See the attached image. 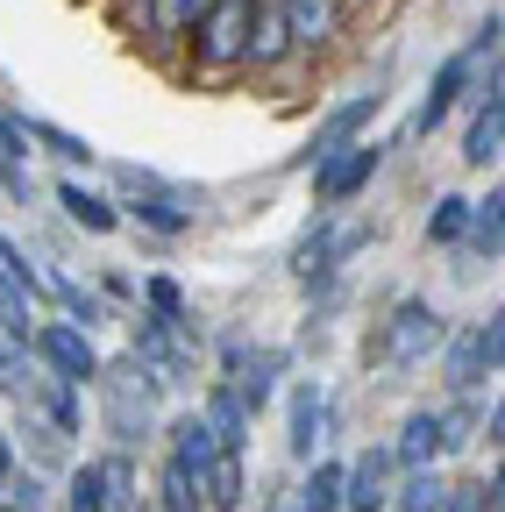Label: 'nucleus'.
<instances>
[{"label": "nucleus", "instance_id": "obj_36", "mask_svg": "<svg viewBox=\"0 0 505 512\" xmlns=\"http://www.w3.org/2000/svg\"><path fill=\"white\" fill-rule=\"evenodd\" d=\"M498 36H505V22H498V15H484V22L470 29V43H463V50H470V57L484 64V57H498Z\"/></svg>", "mask_w": 505, "mask_h": 512}, {"label": "nucleus", "instance_id": "obj_30", "mask_svg": "<svg viewBox=\"0 0 505 512\" xmlns=\"http://www.w3.org/2000/svg\"><path fill=\"white\" fill-rule=\"evenodd\" d=\"M50 292L65 299V320H79V328H100V292H86V285H72V278H50Z\"/></svg>", "mask_w": 505, "mask_h": 512}, {"label": "nucleus", "instance_id": "obj_35", "mask_svg": "<svg viewBox=\"0 0 505 512\" xmlns=\"http://www.w3.org/2000/svg\"><path fill=\"white\" fill-rule=\"evenodd\" d=\"M143 299H150L164 320H185V292H178L171 278H143Z\"/></svg>", "mask_w": 505, "mask_h": 512}, {"label": "nucleus", "instance_id": "obj_31", "mask_svg": "<svg viewBox=\"0 0 505 512\" xmlns=\"http://www.w3.org/2000/svg\"><path fill=\"white\" fill-rule=\"evenodd\" d=\"M100 477H107L114 512H129V505H136V463H129V456H107V463H100Z\"/></svg>", "mask_w": 505, "mask_h": 512}, {"label": "nucleus", "instance_id": "obj_13", "mask_svg": "<svg viewBox=\"0 0 505 512\" xmlns=\"http://www.w3.org/2000/svg\"><path fill=\"white\" fill-rule=\"evenodd\" d=\"M470 100L477 107H470V128H463V164L491 171V164H505V107L484 100V93H470Z\"/></svg>", "mask_w": 505, "mask_h": 512}, {"label": "nucleus", "instance_id": "obj_26", "mask_svg": "<svg viewBox=\"0 0 505 512\" xmlns=\"http://www.w3.org/2000/svg\"><path fill=\"white\" fill-rule=\"evenodd\" d=\"M157 505H164V512H207V498H200V470L171 456L164 477H157Z\"/></svg>", "mask_w": 505, "mask_h": 512}, {"label": "nucleus", "instance_id": "obj_44", "mask_svg": "<svg viewBox=\"0 0 505 512\" xmlns=\"http://www.w3.org/2000/svg\"><path fill=\"white\" fill-rule=\"evenodd\" d=\"M0 512H29V505H15V498H0Z\"/></svg>", "mask_w": 505, "mask_h": 512}, {"label": "nucleus", "instance_id": "obj_7", "mask_svg": "<svg viewBox=\"0 0 505 512\" xmlns=\"http://www.w3.org/2000/svg\"><path fill=\"white\" fill-rule=\"evenodd\" d=\"M377 107H385V93H377V86H370V93H349L342 107H328L321 121H313V136H306V157H299V164H321L328 150H342V143H356V136H363V128L377 121Z\"/></svg>", "mask_w": 505, "mask_h": 512}, {"label": "nucleus", "instance_id": "obj_27", "mask_svg": "<svg viewBox=\"0 0 505 512\" xmlns=\"http://www.w3.org/2000/svg\"><path fill=\"white\" fill-rule=\"evenodd\" d=\"M463 228H470V200H463V192H441L434 214H427V242H434V249H456Z\"/></svg>", "mask_w": 505, "mask_h": 512}, {"label": "nucleus", "instance_id": "obj_22", "mask_svg": "<svg viewBox=\"0 0 505 512\" xmlns=\"http://www.w3.org/2000/svg\"><path fill=\"white\" fill-rule=\"evenodd\" d=\"M292 512H342V463H328V456H313L306 484L292 491Z\"/></svg>", "mask_w": 505, "mask_h": 512}, {"label": "nucleus", "instance_id": "obj_39", "mask_svg": "<svg viewBox=\"0 0 505 512\" xmlns=\"http://www.w3.org/2000/svg\"><path fill=\"white\" fill-rule=\"evenodd\" d=\"M484 441H491V448H505V392H498V399H491V413H484Z\"/></svg>", "mask_w": 505, "mask_h": 512}, {"label": "nucleus", "instance_id": "obj_14", "mask_svg": "<svg viewBox=\"0 0 505 512\" xmlns=\"http://www.w3.org/2000/svg\"><path fill=\"white\" fill-rule=\"evenodd\" d=\"M278 8H285V29H292L299 50H328L342 36V8H349V0H278Z\"/></svg>", "mask_w": 505, "mask_h": 512}, {"label": "nucleus", "instance_id": "obj_28", "mask_svg": "<svg viewBox=\"0 0 505 512\" xmlns=\"http://www.w3.org/2000/svg\"><path fill=\"white\" fill-rule=\"evenodd\" d=\"M65 512H114V498H107V477H100V463H79V470L65 477Z\"/></svg>", "mask_w": 505, "mask_h": 512}, {"label": "nucleus", "instance_id": "obj_20", "mask_svg": "<svg viewBox=\"0 0 505 512\" xmlns=\"http://www.w3.org/2000/svg\"><path fill=\"white\" fill-rule=\"evenodd\" d=\"M441 377H449V392H477V384L491 377L484 370V349H477V328H463V335L441 342Z\"/></svg>", "mask_w": 505, "mask_h": 512}, {"label": "nucleus", "instance_id": "obj_2", "mask_svg": "<svg viewBox=\"0 0 505 512\" xmlns=\"http://www.w3.org/2000/svg\"><path fill=\"white\" fill-rule=\"evenodd\" d=\"M249 22H257V0H207L200 22L185 29L200 72H242V50H249Z\"/></svg>", "mask_w": 505, "mask_h": 512}, {"label": "nucleus", "instance_id": "obj_4", "mask_svg": "<svg viewBox=\"0 0 505 512\" xmlns=\"http://www.w3.org/2000/svg\"><path fill=\"white\" fill-rule=\"evenodd\" d=\"M441 342H449V320H441L427 299H399L392 320H385V342H377V356L399 363V370H420L427 356H441Z\"/></svg>", "mask_w": 505, "mask_h": 512}, {"label": "nucleus", "instance_id": "obj_24", "mask_svg": "<svg viewBox=\"0 0 505 512\" xmlns=\"http://www.w3.org/2000/svg\"><path fill=\"white\" fill-rule=\"evenodd\" d=\"M171 456H178V463H193V470L221 456V441H214L207 413H178V420H171Z\"/></svg>", "mask_w": 505, "mask_h": 512}, {"label": "nucleus", "instance_id": "obj_34", "mask_svg": "<svg viewBox=\"0 0 505 512\" xmlns=\"http://www.w3.org/2000/svg\"><path fill=\"white\" fill-rule=\"evenodd\" d=\"M477 349H484V370H505V306L477 328Z\"/></svg>", "mask_w": 505, "mask_h": 512}, {"label": "nucleus", "instance_id": "obj_11", "mask_svg": "<svg viewBox=\"0 0 505 512\" xmlns=\"http://www.w3.org/2000/svg\"><path fill=\"white\" fill-rule=\"evenodd\" d=\"M285 57H299L292 29H285V8H278V0H257V22H249V50H242V64H249V72H278Z\"/></svg>", "mask_w": 505, "mask_h": 512}, {"label": "nucleus", "instance_id": "obj_9", "mask_svg": "<svg viewBox=\"0 0 505 512\" xmlns=\"http://www.w3.org/2000/svg\"><path fill=\"white\" fill-rule=\"evenodd\" d=\"M392 448H363L356 463H342V512H385L392 505Z\"/></svg>", "mask_w": 505, "mask_h": 512}, {"label": "nucleus", "instance_id": "obj_6", "mask_svg": "<svg viewBox=\"0 0 505 512\" xmlns=\"http://www.w3.org/2000/svg\"><path fill=\"white\" fill-rule=\"evenodd\" d=\"M377 164H385V143H370V136H356V143L328 150L321 164H313V200H321V207L335 214L342 200H356V192L377 178Z\"/></svg>", "mask_w": 505, "mask_h": 512}, {"label": "nucleus", "instance_id": "obj_8", "mask_svg": "<svg viewBox=\"0 0 505 512\" xmlns=\"http://www.w3.org/2000/svg\"><path fill=\"white\" fill-rule=\"evenodd\" d=\"M470 86H477V57H470V50L441 57V72L427 79V93H420V107H413V128H420V136H434V128L456 114V100H463Z\"/></svg>", "mask_w": 505, "mask_h": 512}, {"label": "nucleus", "instance_id": "obj_15", "mask_svg": "<svg viewBox=\"0 0 505 512\" xmlns=\"http://www.w3.org/2000/svg\"><path fill=\"white\" fill-rule=\"evenodd\" d=\"M121 221H143L150 235H185V228H193V200H185V192H171V185L129 192V214H121Z\"/></svg>", "mask_w": 505, "mask_h": 512}, {"label": "nucleus", "instance_id": "obj_23", "mask_svg": "<svg viewBox=\"0 0 505 512\" xmlns=\"http://www.w3.org/2000/svg\"><path fill=\"white\" fill-rule=\"evenodd\" d=\"M441 498H449V477H441L434 463H420V470H406V484L392 491L385 512H441Z\"/></svg>", "mask_w": 505, "mask_h": 512}, {"label": "nucleus", "instance_id": "obj_10", "mask_svg": "<svg viewBox=\"0 0 505 512\" xmlns=\"http://www.w3.org/2000/svg\"><path fill=\"white\" fill-rule=\"evenodd\" d=\"M221 363H228V384L249 399V413H264V406H271V392H278L285 349H249V342H228V349H221Z\"/></svg>", "mask_w": 505, "mask_h": 512}, {"label": "nucleus", "instance_id": "obj_29", "mask_svg": "<svg viewBox=\"0 0 505 512\" xmlns=\"http://www.w3.org/2000/svg\"><path fill=\"white\" fill-rule=\"evenodd\" d=\"M463 242H470L477 256H498V249H505V214H498L491 192H484V207L470 200V228H463Z\"/></svg>", "mask_w": 505, "mask_h": 512}, {"label": "nucleus", "instance_id": "obj_21", "mask_svg": "<svg viewBox=\"0 0 505 512\" xmlns=\"http://www.w3.org/2000/svg\"><path fill=\"white\" fill-rule=\"evenodd\" d=\"M15 121H22V136H29V143H43L57 164H93V157H100L86 136H72V128H57V121H43V114H15Z\"/></svg>", "mask_w": 505, "mask_h": 512}, {"label": "nucleus", "instance_id": "obj_18", "mask_svg": "<svg viewBox=\"0 0 505 512\" xmlns=\"http://www.w3.org/2000/svg\"><path fill=\"white\" fill-rule=\"evenodd\" d=\"M57 207H65L86 235H114V228H121V200H107V192H93V185H79V178L57 185Z\"/></svg>", "mask_w": 505, "mask_h": 512}, {"label": "nucleus", "instance_id": "obj_33", "mask_svg": "<svg viewBox=\"0 0 505 512\" xmlns=\"http://www.w3.org/2000/svg\"><path fill=\"white\" fill-rule=\"evenodd\" d=\"M0 392L29 399V363H22V342H0Z\"/></svg>", "mask_w": 505, "mask_h": 512}, {"label": "nucleus", "instance_id": "obj_5", "mask_svg": "<svg viewBox=\"0 0 505 512\" xmlns=\"http://www.w3.org/2000/svg\"><path fill=\"white\" fill-rule=\"evenodd\" d=\"M29 356L50 363V377L65 384H100V349H93V328H79V320H43V328L29 335Z\"/></svg>", "mask_w": 505, "mask_h": 512}, {"label": "nucleus", "instance_id": "obj_38", "mask_svg": "<svg viewBox=\"0 0 505 512\" xmlns=\"http://www.w3.org/2000/svg\"><path fill=\"white\" fill-rule=\"evenodd\" d=\"M8 498L29 505V512H43V484H36V477H15V470H8Z\"/></svg>", "mask_w": 505, "mask_h": 512}, {"label": "nucleus", "instance_id": "obj_25", "mask_svg": "<svg viewBox=\"0 0 505 512\" xmlns=\"http://www.w3.org/2000/svg\"><path fill=\"white\" fill-rule=\"evenodd\" d=\"M200 8H207V0H143V29H150V43H178L185 29L200 22Z\"/></svg>", "mask_w": 505, "mask_h": 512}, {"label": "nucleus", "instance_id": "obj_17", "mask_svg": "<svg viewBox=\"0 0 505 512\" xmlns=\"http://www.w3.org/2000/svg\"><path fill=\"white\" fill-rule=\"evenodd\" d=\"M392 456H399V470H420V463H434V456H449V448H441V406H420V413L399 420Z\"/></svg>", "mask_w": 505, "mask_h": 512}, {"label": "nucleus", "instance_id": "obj_3", "mask_svg": "<svg viewBox=\"0 0 505 512\" xmlns=\"http://www.w3.org/2000/svg\"><path fill=\"white\" fill-rule=\"evenodd\" d=\"M370 235H377L370 221H349V228H335V221H328V207H321V221H313V228L299 235V249H292V278H299V285H328V278L349 264V256H356Z\"/></svg>", "mask_w": 505, "mask_h": 512}, {"label": "nucleus", "instance_id": "obj_12", "mask_svg": "<svg viewBox=\"0 0 505 512\" xmlns=\"http://www.w3.org/2000/svg\"><path fill=\"white\" fill-rule=\"evenodd\" d=\"M200 413H207V427H214V441L221 448H249V427H257V413H249V399L235 392V384L221 377V384H207V399H200Z\"/></svg>", "mask_w": 505, "mask_h": 512}, {"label": "nucleus", "instance_id": "obj_32", "mask_svg": "<svg viewBox=\"0 0 505 512\" xmlns=\"http://www.w3.org/2000/svg\"><path fill=\"white\" fill-rule=\"evenodd\" d=\"M484 434V413H470V406H449L441 413V448H470Z\"/></svg>", "mask_w": 505, "mask_h": 512}, {"label": "nucleus", "instance_id": "obj_37", "mask_svg": "<svg viewBox=\"0 0 505 512\" xmlns=\"http://www.w3.org/2000/svg\"><path fill=\"white\" fill-rule=\"evenodd\" d=\"M441 512H484V484H449Z\"/></svg>", "mask_w": 505, "mask_h": 512}, {"label": "nucleus", "instance_id": "obj_43", "mask_svg": "<svg viewBox=\"0 0 505 512\" xmlns=\"http://www.w3.org/2000/svg\"><path fill=\"white\" fill-rule=\"evenodd\" d=\"M491 200H498V214H505V178H498V192H491Z\"/></svg>", "mask_w": 505, "mask_h": 512}, {"label": "nucleus", "instance_id": "obj_1", "mask_svg": "<svg viewBox=\"0 0 505 512\" xmlns=\"http://www.w3.org/2000/svg\"><path fill=\"white\" fill-rule=\"evenodd\" d=\"M157 370L143 363V356H129V363H100V399H107V434L121 441V448H136L143 434H150V420H157Z\"/></svg>", "mask_w": 505, "mask_h": 512}, {"label": "nucleus", "instance_id": "obj_41", "mask_svg": "<svg viewBox=\"0 0 505 512\" xmlns=\"http://www.w3.org/2000/svg\"><path fill=\"white\" fill-rule=\"evenodd\" d=\"M484 512H505V470H498V477L484 484Z\"/></svg>", "mask_w": 505, "mask_h": 512}, {"label": "nucleus", "instance_id": "obj_19", "mask_svg": "<svg viewBox=\"0 0 505 512\" xmlns=\"http://www.w3.org/2000/svg\"><path fill=\"white\" fill-rule=\"evenodd\" d=\"M200 498H207V512H242L249 477H242V456H235V448H221L214 463H200Z\"/></svg>", "mask_w": 505, "mask_h": 512}, {"label": "nucleus", "instance_id": "obj_40", "mask_svg": "<svg viewBox=\"0 0 505 512\" xmlns=\"http://www.w3.org/2000/svg\"><path fill=\"white\" fill-rule=\"evenodd\" d=\"M477 93H484V100H498V107H505V57H498V72H491V79H484V86H477Z\"/></svg>", "mask_w": 505, "mask_h": 512}, {"label": "nucleus", "instance_id": "obj_42", "mask_svg": "<svg viewBox=\"0 0 505 512\" xmlns=\"http://www.w3.org/2000/svg\"><path fill=\"white\" fill-rule=\"evenodd\" d=\"M8 470H15V448H8V441H0V484H8Z\"/></svg>", "mask_w": 505, "mask_h": 512}, {"label": "nucleus", "instance_id": "obj_16", "mask_svg": "<svg viewBox=\"0 0 505 512\" xmlns=\"http://www.w3.org/2000/svg\"><path fill=\"white\" fill-rule=\"evenodd\" d=\"M321 434H328V392H321V384H299V392H292V456L299 463H313V456H321Z\"/></svg>", "mask_w": 505, "mask_h": 512}]
</instances>
